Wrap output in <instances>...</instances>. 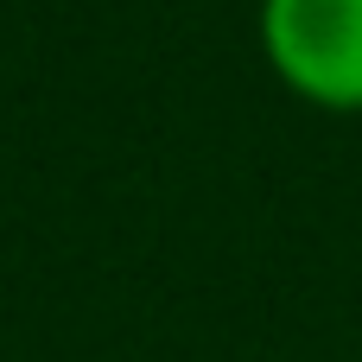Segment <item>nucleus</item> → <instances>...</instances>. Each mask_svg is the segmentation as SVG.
<instances>
[{"mask_svg": "<svg viewBox=\"0 0 362 362\" xmlns=\"http://www.w3.org/2000/svg\"><path fill=\"white\" fill-rule=\"evenodd\" d=\"M261 51L299 102L362 115V0H261Z\"/></svg>", "mask_w": 362, "mask_h": 362, "instance_id": "nucleus-1", "label": "nucleus"}]
</instances>
